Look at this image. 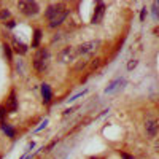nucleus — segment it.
Masks as SVG:
<instances>
[{
  "mask_svg": "<svg viewBox=\"0 0 159 159\" xmlns=\"http://www.w3.org/2000/svg\"><path fill=\"white\" fill-rule=\"evenodd\" d=\"M45 16L49 21V27H57L69 16V10L65 8L64 3H52L46 8Z\"/></svg>",
  "mask_w": 159,
  "mask_h": 159,
  "instance_id": "nucleus-1",
  "label": "nucleus"
},
{
  "mask_svg": "<svg viewBox=\"0 0 159 159\" xmlns=\"http://www.w3.org/2000/svg\"><path fill=\"white\" fill-rule=\"evenodd\" d=\"M48 67H49V51L42 48L37 51V54L34 57V69L38 73H43V72H46Z\"/></svg>",
  "mask_w": 159,
  "mask_h": 159,
  "instance_id": "nucleus-2",
  "label": "nucleus"
},
{
  "mask_svg": "<svg viewBox=\"0 0 159 159\" xmlns=\"http://www.w3.org/2000/svg\"><path fill=\"white\" fill-rule=\"evenodd\" d=\"M78 49L73 48V46H65L59 51V54H57V61L59 64L62 65H67V64H73L76 59H78Z\"/></svg>",
  "mask_w": 159,
  "mask_h": 159,
  "instance_id": "nucleus-3",
  "label": "nucleus"
},
{
  "mask_svg": "<svg viewBox=\"0 0 159 159\" xmlns=\"http://www.w3.org/2000/svg\"><path fill=\"white\" fill-rule=\"evenodd\" d=\"M99 46H100L99 40H91V42H86V43L80 45L76 48L78 49V56L80 57H89V56H92L99 49Z\"/></svg>",
  "mask_w": 159,
  "mask_h": 159,
  "instance_id": "nucleus-4",
  "label": "nucleus"
},
{
  "mask_svg": "<svg viewBox=\"0 0 159 159\" xmlns=\"http://www.w3.org/2000/svg\"><path fill=\"white\" fill-rule=\"evenodd\" d=\"M18 8L25 16H35V15H38V11H40L38 3L32 2V0H21V2H18Z\"/></svg>",
  "mask_w": 159,
  "mask_h": 159,
  "instance_id": "nucleus-5",
  "label": "nucleus"
},
{
  "mask_svg": "<svg viewBox=\"0 0 159 159\" xmlns=\"http://www.w3.org/2000/svg\"><path fill=\"white\" fill-rule=\"evenodd\" d=\"M157 130H159V121H156V119H147V123H145V132H147V135L150 139H153L157 135Z\"/></svg>",
  "mask_w": 159,
  "mask_h": 159,
  "instance_id": "nucleus-6",
  "label": "nucleus"
},
{
  "mask_svg": "<svg viewBox=\"0 0 159 159\" xmlns=\"http://www.w3.org/2000/svg\"><path fill=\"white\" fill-rule=\"evenodd\" d=\"M103 15H105V5L102 3V2H99L97 5H96V10H94V15H92V24H99L100 21H102V18H103Z\"/></svg>",
  "mask_w": 159,
  "mask_h": 159,
  "instance_id": "nucleus-7",
  "label": "nucleus"
},
{
  "mask_svg": "<svg viewBox=\"0 0 159 159\" xmlns=\"http://www.w3.org/2000/svg\"><path fill=\"white\" fill-rule=\"evenodd\" d=\"M123 84H124V80H123V78H116L115 81H111V83L108 84V88L105 89V92H107V94H111V92L118 91L119 88H123Z\"/></svg>",
  "mask_w": 159,
  "mask_h": 159,
  "instance_id": "nucleus-8",
  "label": "nucleus"
},
{
  "mask_svg": "<svg viewBox=\"0 0 159 159\" xmlns=\"http://www.w3.org/2000/svg\"><path fill=\"white\" fill-rule=\"evenodd\" d=\"M42 96H43V102H45V103H49V102H51V99H52V92H51L49 84H46V83L42 84Z\"/></svg>",
  "mask_w": 159,
  "mask_h": 159,
  "instance_id": "nucleus-9",
  "label": "nucleus"
},
{
  "mask_svg": "<svg viewBox=\"0 0 159 159\" xmlns=\"http://www.w3.org/2000/svg\"><path fill=\"white\" fill-rule=\"evenodd\" d=\"M16 108H18L16 94H15V92H11V94H10V99H8V107H7V110H8V111H16Z\"/></svg>",
  "mask_w": 159,
  "mask_h": 159,
  "instance_id": "nucleus-10",
  "label": "nucleus"
},
{
  "mask_svg": "<svg viewBox=\"0 0 159 159\" xmlns=\"http://www.w3.org/2000/svg\"><path fill=\"white\" fill-rule=\"evenodd\" d=\"M13 45H15V51L19 52V54H25V52H27V46L21 42H18L16 38H13Z\"/></svg>",
  "mask_w": 159,
  "mask_h": 159,
  "instance_id": "nucleus-11",
  "label": "nucleus"
},
{
  "mask_svg": "<svg viewBox=\"0 0 159 159\" xmlns=\"http://www.w3.org/2000/svg\"><path fill=\"white\" fill-rule=\"evenodd\" d=\"M40 38H42V30H35V35H34V43H32V46L34 48H37L38 45H40Z\"/></svg>",
  "mask_w": 159,
  "mask_h": 159,
  "instance_id": "nucleus-12",
  "label": "nucleus"
},
{
  "mask_svg": "<svg viewBox=\"0 0 159 159\" xmlns=\"http://www.w3.org/2000/svg\"><path fill=\"white\" fill-rule=\"evenodd\" d=\"M3 130H5V134H8V137L15 139V129H13V127H10L8 124H5L3 126Z\"/></svg>",
  "mask_w": 159,
  "mask_h": 159,
  "instance_id": "nucleus-13",
  "label": "nucleus"
},
{
  "mask_svg": "<svg viewBox=\"0 0 159 159\" xmlns=\"http://www.w3.org/2000/svg\"><path fill=\"white\" fill-rule=\"evenodd\" d=\"M7 111H8V110H7L5 107H0V124H2V127L5 126V119H3V118H5Z\"/></svg>",
  "mask_w": 159,
  "mask_h": 159,
  "instance_id": "nucleus-14",
  "label": "nucleus"
},
{
  "mask_svg": "<svg viewBox=\"0 0 159 159\" xmlns=\"http://www.w3.org/2000/svg\"><path fill=\"white\" fill-rule=\"evenodd\" d=\"M10 16H11V15H10V11H8V10H2V11H0V19L7 21Z\"/></svg>",
  "mask_w": 159,
  "mask_h": 159,
  "instance_id": "nucleus-15",
  "label": "nucleus"
},
{
  "mask_svg": "<svg viewBox=\"0 0 159 159\" xmlns=\"http://www.w3.org/2000/svg\"><path fill=\"white\" fill-rule=\"evenodd\" d=\"M153 13L154 18H159V2H153Z\"/></svg>",
  "mask_w": 159,
  "mask_h": 159,
  "instance_id": "nucleus-16",
  "label": "nucleus"
},
{
  "mask_svg": "<svg viewBox=\"0 0 159 159\" xmlns=\"http://www.w3.org/2000/svg\"><path fill=\"white\" fill-rule=\"evenodd\" d=\"M137 64H139V61H137V59H132V61H129V64H127V70L135 69V67H137Z\"/></svg>",
  "mask_w": 159,
  "mask_h": 159,
  "instance_id": "nucleus-17",
  "label": "nucleus"
},
{
  "mask_svg": "<svg viewBox=\"0 0 159 159\" xmlns=\"http://www.w3.org/2000/svg\"><path fill=\"white\" fill-rule=\"evenodd\" d=\"M5 52H7V56H8V59L11 61V46H7V45H5Z\"/></svg>",
  "mask_w": 159,
  "mask_h": 159,
  "instance_id": "nucleus-18",
  "label": "nucleus"
},
{
  "mask_svg": "<svg viewBox=\"0 0 159 159\" xmlns=\"http://www.w3.org/2000/svg\"><path fill=\"white\" fill-rule=\"evenodd\" d=\"M46 124H48V119H45V121L42 123V126H38V127H37V132H38V130H42L43 127H46Z\"/></svg>",
  "mask_w": 159,
  "mask_h": 159,
  "instance_id": "nucleus-19",
  "label": "nucleus"
},
{
  "mask_svg": "<svg viewBox=\"0 0 159 159\" xmlns=\"http://www.w3.org/2000/svg\"><path fill=\"white\" fill-rule=\"evenodd\" d=\"M145 15H147V8H143V11H142V16H140V18H142V21L145 19Z\"/></svg>",
  "mask_w": 159,
  "mask_h": 159,
  "instance_id": "nucleus-20",
  "label": "nucleus"
},
{
  "mask_svg": "<svg viewBox=\"0 0 159 159\" xmlns=\"http://www.w3.org/2000/svg\"><path fill=\"white\" fill-rule=\"evenodd\" d=\"M154 148H156V151H157V153H159V139H157V140H156V145H154Z\"/></svg>",
  "mask_w": 159,
  "mask_h": 159,
  "instance_id": "nucleus-21",
  "label": "nucleus"
},
{
  "mask_svg": "<svg viewBox=\"0 0 159 159\" xmlns=\"http://www.w3.org/2000/svg\"><path fill=\"white\" fill-rule=\"evenodd\" d=\"M123 157H124V159H132V157H130V156H127V154H123Z\"/></svg>",
  "mask_w": 159,
  "mask_h": 159,
  "instance_id": "nucleus-22",
  "label": "nucleus"
}]
</instances>
